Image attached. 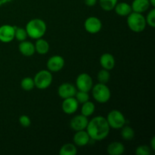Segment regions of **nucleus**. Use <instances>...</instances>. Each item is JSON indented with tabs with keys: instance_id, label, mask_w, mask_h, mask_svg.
<instances>
[{
	"instance_id": "nucleus-12",
	"label": "nucleus",
	"mask_w": 155,
	"mask_h": 155,
	"mask_svg": "<svg viewBox=\"0 0 155 155\" xmlns=\"http://www.w3.org/2000/svg\"><path fill=\"white\" fill-rule=\"evenodd\" d=\"M77 92V88L69 83H64L59 86L58 89V94L63 99L74 97Z\"/></svg>"
},
{
	"instance_id": "nucleus-20",
	"label": "nucleus",
	"mask_w": 155,
	"mask_h": 155,
	"mask_svg": "<svg viewBox=\"0 0 155 155\" xmlns=\"http://www.w3.org/2000/svg\"><path fill=\"white\" fill-rule=\"evenodd\" d=\"M34 46L36 52L39 54H45L49 51V44L42 38L36 39Z\"/></svg>"
},
{
	"instance_id": "nucleus-21",
	"label": "nucleus",
	"mask_w": 155,
	"mask_h": 155,
	"mask_svg": "<svg viewBox=\"0 0 155 155\" xmlns=\"http://www.w3.org/2000/svg\"><path fill=\"white\" fill-rule=\"evenodd\" d=\"M77 153V147L73 143H66L62 145L59 151L60 155H75Z\"/></svg>"
},
{
	"instance_id": "nucleus-7",
	"label": "nucleus",
	"mask_w": 155,
	"mask_h": 155,
	"mask_svg": "<svg viewBox=\"0 0 155 155\" xmlns=\"http://www.w3.org/2000/svg\"><path fill=\"white\" fill-rule=\"evenodd\" d=\"M76 86L78 90L89 92L93 86V81L89 74L86 73L80 74L76 80Z\"/></svg>"
},
{
	"instance_id": "nucleus-16",
	"label": "nucleus",
	"mask_w": 155,
	"mask_h": 155,
	"mask_svg": "<svg viewBox=\"0 0 155 155\" xmlns=\"http://www.w3.org/2000/svg\"><path fill=\"white\" fill-rule=\"evenodd\" d=\"M18 48H19V51L21 52V54L26 57H30L36 52L34 44L32 43L30 41L24 40L21 42Z\"/></svg>"
},
{
	"instance_id": "nucleus-3",
	"label": "nucleus",
	"mask_w": 155,
	"mask_h": 155,
	"mask_svg": "<svg viewBox=\"0 0 155 155\" xmlns=\"http://www.w3.org/2000/svg\"><path fill=\"white\" fill-rule=\"evenodd\" d=\"M127 25L132 31L135 33H141L146 27L145 18L141 13L132 12L127 16Z\"/></svg>"
},
{
	"instance_id": "nucleus-8",
	"label": "nucleus",
	"mask_w": 155,
	"mask_h": 155,
	"mask_svg": "<svg viewBox=\"0 0 155 155\" xmlns=\"http://www.w3.org/2000/svg\"><path fill=\"white\" fill-rule=\"evenodd\" d=\"M85 30L91 34H95L101 31L102 28V23L99 18L96 17H89L85 21Z\"/></svg>"
},
{
	"instance_id": "nucleus-13",
	"label": "nucleus",
	"mask_w": 155,
	"mask_h": 155,
	"mask_svg": "<svg viewBox=\"0 0 155 155\" xmlns=\"http://www.w3.org/2000/svg\"><path fill=\"white\" fill-rule=\"evenodd\" d=\"M79 103L75 98V97H71V98H65L64 99L63 102L61 104V108L64 113L66 114H73L76 113L78 110Z\"/></svg>"
},
{
	"instance_id": "nucleus-10",
	"label": "nucleus",
	"mask_w": 155,
	"mask_h": 155,
	"mask_svg": "<svg viewBox=\"0 0 155 155\" xmlns=\"http://www.w3.org/2000/svg\"><path fill=\"white\" fill-rule=\"evenodd\" d=\"M15 39V27L4 24L0 27V42L8 43Z\"/></svg>"
},
{
	"instance_id": "nucleus-35",
	"label": "nucleus",
	"mask_w": 155,
	"mask_h": 155,
	"mask_svg": "<svg viewBox=\"0 0 155 155\" xmlns=\"http://www.w3.org/2000/svg\"><path fill=\"white\" fill-rule=\"evenodd\" d=\"M150 5L153 6V7H155V0H149Z\"/></svg>"
},
{
	"instance_id": "nucleus-11",
	"label": "nucleus",
	"mask_w": 155,
	"mask_h": 155,
	"mask_svg": "<svg viewBox=\"0 0 155 155\" xmlns=\"http://www.w3.org/2000/svg\"><path fill=\"white\" fill-rule=\"evenodd\" d=\"M89 123L87 117L83 114H79L74 117L70 122V127L74 131H80L86 129Z\"/></svg>"
},
{
	"instance_id": "nucleus-14",
	"label": "nucleus",
	"mask_w": 155,
	"mask_h": 155,
	"mask_svg": "<svg viewBox=\"0 0 155 155\" xmlns=\"http://www.w3.org/2000/svg\"><path fill=\"white\" fill-rule=\"evenodd\" d=\"M90 137L89 134L86 132V130H80V131H77L74 134L73 141L74 144L77 146L83 147L86 146L90 142Z\"/></svg>"
},
{
	"instance_id": "nucleus-30",
	"label": "nucleus",
	"mask_w": 155,
	"mask_h": 155,
	"mask_svg": "<svg viewBox=\"0 0 155 155\" xmlns=\"http://www.w3.org/2000/svg\"><path fill=\"white\" fill-rule=\"evenodd\" d=\"M145 21H146V24L151 27L154 28L155 27V9L152 8L149 12H148V15L145 18Z\"/></svg>"
},
{
	"instance_id": "nucleus-27",
	"label": "nucleus",
	"mask_w": 155,
	"mask_h": 155,
	"mask_svg": "<svg viewBox=\"0 0 155 155\" xmlns=\"http://www.w3.org/2000/svg\"><path fill=\"white\" fill-rule=\"evenodd\" d=\"M27 33L26 31V29L22 27H15V38L19 42H22L27 39Z\"/></svg>"
},
{
	"instance_id": "nucleus-32",
	"label": "nucleus",
	"mask_w": 155,
	"mask_h": 155,
	"mask_svg": "<svg viewBox=\"0 0 155 155\" xmlns=\"http://www.w3.org/2000/svg\"><path fill=\"white\" fill-rule=\"evenodd\" d=\"M98 0H84L85 4L89 7H92V6L95 5Z\"/></svg>"
},
{
	"instance_id": "nucleus-25",
	"label": "nucleus",
	"mask_w": 155,
	"mask_h": 155,
	"mask_svg": "<svg viewBox=\"0 0 155 155\" xmlns=\"http://www.w3.org/2000/svg\"><path fill=\"white\" fill-rule=\"evenodd\" d=\"M97 78H98V83L107 84L110 78V74L109 73V71L105 69L99 71L98 73V75H97Z\"/></svg>"
},
{
	"instance_id": "nucleus-17",
	"label": "nucleus",
	"mask_w": 155,
	"mask_h": 155,
	"mask_svg": "<svg viewBox=\"0 0 155 155\" xmlns=\"http://www.w3.org/2000/svg\"><path fill=\"white\" fill-rule=\"evenodd\" d=\"M150 7L149 0H133L131 5L132 11L137 13H143Z\"/></svg>"
},
{
	"instance_id": "nucleus-22",
	"label": "nucleus",
	"mask_w": 155,
	"mask_h": 155,
	"mask_svg": "<svg viewBox=\"0 0 155 155\" xmlns=\"http://www.w3.org/2000/svg\"><path fill=\"white\" fill-rule=\"evenodd\" d=\"M82 104H83V106H82L81 108V114L84 115V116L87 117L93 114L95 110V106L92 101H90L89 100L88 101Z\"/></svg>"
},
{
	"instance_id": "nucleus-18",
	"label": "nucleus",
	"mask_w": 155,
	"mask_h": 155,
	"mask_svg": "<svg viewBox=\"0 0 155 155\" xmlns=\"http://www.w3.org/2000/svg\"><path fill=\"white\" fill-rule=\"evenodd\" d=\"M114 11L117 15L121 17H127L133 11H132L131 5L129 3L124 2H117L114 7Z\"/></svg>"
},
{
	"instance_id": "nucleus-6",
	"label": "nucleus",
	"mask_w": 155,
	"mask_h": 155,
	"mask_svg": "<svg viewBox=\"0 0 155 155\" xmlns=\"http://www.w3.org/2000/svg\"><path fill=\"white\" fill-rule=\"evenodd\" d=\"M107 121L110 128L114 130L121 129L126 125V118L121 111L118 110H112L108 113L107 117Z\"/></svg>"
},
{
	"instance_id": "nucleus-28",
	"label": "nucleus",
	"mask_w": 155,
	"mask_h": 155,
	"mask_svg": "<svg viewBox=\"0 0 155 155\" xmlns=\"http://www.w3.org/2000/svg\"><path fill=\"white\" fill-rule=\"evenodd\" d=\"M75 98L78 101L79 104H83L89 100V92H83V91H77L75 95Z\"/></svg>"
},
{
	"instance_id": "nucleus-33",
	"label": "nucleus",
	"mask_w": 155,
	"mask_h": 155,
	"mask_svg": "<svg viewBox=\"0 0 155 155\" xmlns=\"http://www.w3.org/2000/svg\"><path fill=\"white\" fill-rule=\"evenodd\" d=\"M150 148H151L152 151H154L155 150V137H152L151 140V144H150Z\"/></svg>"
},
{
	"instance_id": "nucleus-23",
	"label": "nucleus",
	"mask_w": 155,
	"mask_h": 155,
	"mask_svg": "<svg viewBox=\"0 0 155 155\" xmlns=\"http://www.w3.org/2000/svg\"><path fill=\"white\" fill-rule=\"evenodd\" d=\"M121 129H122V130H121V136H122L124 140L130 141L134 138L135 131L131 127L124 125Z\"/></svg>"
},
{
	"instance_id": "nucleus-31",
	"label": "nucleus",
	"mask_w": 155,
	"mask_h": 155,
	"mask_svg": "<svg viewBox=\"0 0 155 155\" xmlns=\"http://www.w3.org/2000/svg\"><path fill=\"white\" fill-rule=\"evenodd\" d=\"M19 123L23 127H29L31 125V120L27 115H21L19 117Z\"/></svg>"
},
{
	"instance_id": "nucleus-9",
	"label": "nucleus",
	"mask_w": 155,
	"mask_h": 155,
	"mask_svg": "<svg viewBox=\"0 0 155 155\" xmlns=\"http://www.w3.org/2000/svg\"><path fill=\"white\" fill-rule=\"evenodd\" d=\"M64 59L61 55H54L49 58L47 61V68L51 73L61 71L64 67Z\"/></svg>"
},
{
	"instance_id": "nucleus-1",
	"label": "nucleus",
	"mask_w": 155,
	"mask_h": 155,
	"mask_svg": "<svg viewBox=\"0 0 155 155\" xmlns=\"http://www.w3.org/2000/svg\"><path fill=\"white\" fill-rule=\"evenodd\" d=\"M86 130L91 139L102 141L108 136L110 128L104 117L97 116L89 120Z\"/></svg>"
},
{
	"instance_id": "nucleus-29",
	"label": "nucleus",
	"mask_w": 155,
	"mask_h": 155,
	"mask_svg": "<svg viewBox=\"0 0 155 155\" xmlns=\"http://www.w3.org/2000/svg\"><path fill=\"white\" fill-rule=\"evenodd\" d=\"M151 148L148 145H140L137 147L135 151L136 155H150L151 154Z\"/></svg>"
},
{
	"instance_id": "nucleus-19",
	"label": "nucleus",
	"mask_w": 155,
	"mask_h": 155,
	"mask_svg": "<svg viewBox=\"0 0 155 155\" xmlns=\"http://www.w3.org/2000/svg\"><path fill=\"white\" fill-rule=\"evenodd\" d=\"M107 151L110 155H121L125 151V146L120 142H114L109 144Z\"/></svg>"
},
{
	"instance_id": "nucleus-24",
	"label": "nucleus",
	"mask_w": 155,
	"mask_h": 155,
	"mask_svg": "<svg viewBox=\"0 0 155 155\" xmlns=\"http://www.w3.org/2000/svg\"><path fill=\"white\" fill-rule=\"evenodd\" d=\"M118 0H99V5L105 12H110L114 8Z\"/></svg>"
},
{
	"instance_id": "nucleus-34",
	"label": "nucleus",
	"mask_w": 155,
	"mask_h": 155,
	"mask_svg": "<svg viewBox=\"0 0 155 155\" xmlns=\"http://www.w3.org/2000/svg\"><path fill=\"white\" fill-rule=\"evenodd\" d=\"M13 0H0V6L6 4L8 2H12Z\"/></svg>"
},
{
	"instance_id": "nucleus-4",
	"label": "nucleus",
	"mask_w": 155,
	"mask_h": 155,
	"mask_svg": "<svg viewBox=\"0 0 155 155\" xmlns=\"http://www.w3.org/2000/svg\"><path fill=\"white\" fill-rule=\"evenodd\" d=\"M92 95L94 99L98 103L104 104L110 100L111 93L108 86L104 83H97L92 88Z\"/></svg>"
},
{
	"instance_id": "nucleus-5",
	"label": "nucleus",
	"mask_w": 155,
	"mask_h": 155,
	"mask_svg": "<svg viewBox=\"0 0 155 155\" xmlns=\"http://www.w3.org/2000/svg\"><path fill=\"white\" fill-rule=\"evenodd\" d=\"M52 74L48 70H42L39 71L36 73L33 78L35 87L42 90L49 87L52 83Z\"/></svg>"
},
{
	"instance_id": "nucleus-15",
	"label": "nucleus",
	"mask_w": 155,
	"mask_h": 155,
	"mask_svg": "<svg viewBox=\"0 0 155 155\" xmlns=\"http://www.w3.org/2000/svg\"><path fill=\"white\" fill-rule=\"evenodd\" d=\"M100 64L102 67L103 69L110 71L115 66V58L113 54L110 53H104L100 57Z\"/></svg>"
},
{
	"instance_id": "nucleus-2",
	"label": "nucleus",
	"mask_w": 155,
	"mask_h": 155,
	"mask_svg": "<svg viewBox=\"0 0 155 155\" xmlns=\"http://www.w3.org/2000/svg\"><path fill=\"white\" fill-rule=\"evenodd\" d=\"M25 29L29 37L33 39H38L42 38L45 34L47 26L43 20L34 18L27 23Z\"/></svg>"
},
{
	"instance_id": "nucleus-26",
	"label": "nucleus",
	"mask_w": 155,
	"mask_h": 155,
	"mask_svg": "<svg viewBox=\"0 0 155 155\" xmlns=\"http://www.w3.org/2000/svg\"><path fill=\"white\" fill-rule=\"evenodd\" d=\"M21 86L24 90L31 91L35 87L34 81L31 77H24L21 82Z\"/></svg>"
}]
</instances>
